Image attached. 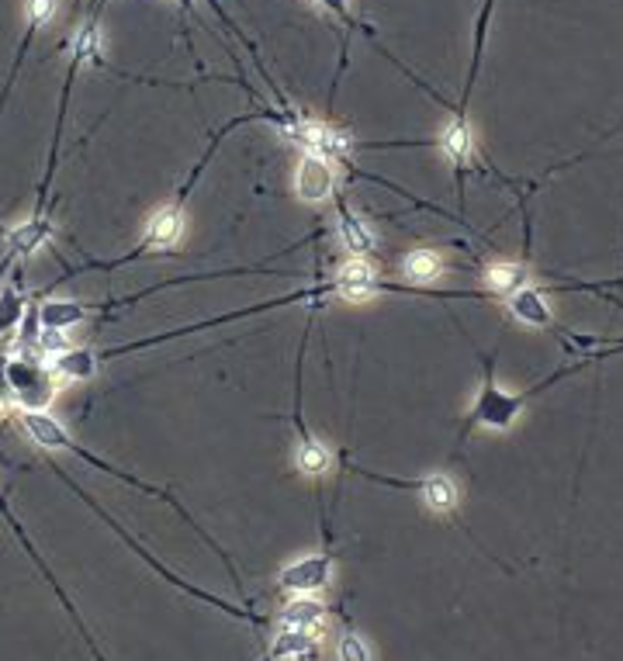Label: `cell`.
<instances>
[{"mask_svg":"<svg viewBox=\"0 0 623 661\" xmlns=\"http://www.w3.org/2000/svg\"><path fill=\"white\" fill-rule=\"evenodd\" d=\"M25 315H28V305H25V298H21L18 291L14 288L0 291V336H11L14 329L25 322Z\"/></svg>","mask_w":623,"mask_h":661,"instance_id":"cell-19","label":"cell"},{"mask_svg":"<svg viewBox=\"0 0 623 661\" xmlns=\"http://www.w3.org/2000/svg\"><path fill=\"white\" fill-rule=\"evenodd\" d=\"M11 398V388H7V357L0 353V402Z\"/></svg>","mask_w":623,"mask_h":661,"instance_id":"cell-26","label":"cell"},{"mask_svg":"<svg viewBox=\"0 0 623 661\" xmlns=\"http://www.w3.org/2000/svg\"><path fill=\"white\" fill-rule=\"evenodd\" d=\"M523 405H527V395H509L506 388H499L492 381V374L485 378L482 392H478V402L471 405V423L485 426V430H509V426L520 419Z\"/></svg>","mask_w":623,"mask_h":661,"instance_id":"cell-2","label":"cell"},{"mask_svg":"<svg viewBox=\"0 0 623 661\" xmlns=\"http://www.w3.org/2000/svg\"><path fill=\"white\" fill-rule=\"evenodd\" d=\"M322 623H326V610L309 596L291 599V603L281 610V630H298V634L315 637L322 630Z\"/></svg>","mask_w":623,"mask_h":661,"instance_id":"cell-8","label":"cell"},{"mask_svg":"<svg viewBox=\"0 0 623 661\" xmlns=\"http://www.w3.org/2000/svg\"><path fill=\"white\" fill-rule=\"evenodd\" d=\"M527 270H523L520 264H495L485 270V284H489L492 295H513V291L527 288Z\"/></svg>","mask_w":623,"mask_h":661,"instance_id":"cell-16","label":"cell"},{"mask_svg":"<svg viewBox=\"0 0 623 661\" xmlns=\"http://www.w3.org/2000/svg\"><path fill=\"white\" fill-rule=\"evenodd\" d=\"M509 315L523 326H534V329H547L554 326V312H551V302H547L544 291L537 288H520L509 295Z\"/></svg>","mask_w":623,"mask_h":661,"instance_id":"cell-6","label":"cell"},{"mask_svg":"<svg viewBox=\"0 0 623 661\" xmlns=\"http://www.w3.org/2000/svg\"><path fill=\"white\" fill-rule=\"evenodd\" d=\"M340 661H371V648H367L364 637L357 634L340 637Z\"/></svg>","mask_w":623,"mask_h":661,"instance_id":"cell-23","label":"cell"},{"mask_svg":"<svg viewBox=\"0 0 623 661\" xmlns=\"http://www.w3.org/2000/svg\"><path fill=\"white\" fill-rule=\"evenodd\" d=\"M333 187H336L333 160H326V156H315V153H305L302 163H298V170H295L298 198L309 201V205H319V201H326L329 194H333Z\"/></svg>","mask_w":623,"mask_h":661,"instance_id":"cell-3","label":"cell"},{"mask_svg":"<svg viewBox=\"0 0 623 661\" xmlns=\"http://www.w3.org/2000/svg\"><path fill=\"white\" fill-rule=\"evenodd\" d=\"M42 357H56V353L70 350V340H66V329H39V340H35Z\"/></svg>","mask_w":623,"mask_h":661,"instance_id":"cell-22","label":"cell"},{"mask_svg":"<svg viewBox=\"0 0 623 661\" xmlns=\"http://www.w3.org/2000/svg\"><path fill=\"white\" fill-rule=\"evenodd\" d=\"M84 319H87V305L70 302V298H49V302H42V309H39L42 329H70Z\"/></svg>","mask_w":623,"mask_h":661,"instance_id":"cell-12","label":"cell"},{"mask_svg":"<svg viewBox=\"0 0 623 661\" xmlns=\"http://www.w3.org/2000/svg\"><path fill=\"white\" fill-rule=\"evenodd\" d=\"M340 236L354 257L364 260L367 253H374V232L367 229V222H360L357 215H350V212L340 215Z\"/></svg>","mask_w":623,"mask_h":661,"instance_id":"cell-17","label":"cell"},{"mask_svg":"<svg viewBox=\"0 0 623 661\" xmlns=\"http://www.w3.org/2000/svg\"><path fill=\"white\" fill-rule=\"evenodd\" d=\"M21 426L35 437V443L45 450H77L66 433V426L56 416H49V409H21Z\"/></svg>","mask_w":623,"mask_h":661,"instance_id":"cell-5","label":"cell"},{"mask_svg":"<svg viewBox=\"0 0 623 661\" xmlns=\"http://www.w3.org/2000/svg\"><path fill=\"white\" fill-rule=\"evenodd\" d=\"M444 274V257L437 250H409L402 257V277L416 284H430Z\"/></svg>","mask_w":623,"mask_h":661,"instance_id":"cell-14","label":"cell"},{"mask_svg":"<svg viewBox=\"0 0 623 661\" xmlns=\"http://www.w3.org/2000/svg\"><path fill=\"white\" fill-rule=\"evenodd\" d=\"M312 641H315L312 634H298V630H281V637H277V644H274V655H281V658H298V655H305V651L312 648Z\"/></svg>","mask_w":623,"mask_h":661,"instance_id":"cell-20","label":"cell"},{"mask_svg":"<svg viewBox=\"0 0 623 661\" xmlns=\"http://www.w3.org/2000/svg\"><path fill=\"white\" fill-rule=\"evenodd\" d=\"M97 42H101V35H97V25L90 21V25L77 32V39H73V63H90L97 56Z\"/></svg>","mask_w":623,"mask_h":661,"instance_id":"cell-21","label":"cell"},{"mask_svg":"<svg viewBox=\"0 0 623 661\" xmlns=\"http://www.w3.org/2000/svg\"><path fill=\"white\" fill-rule=\"evenodd\" d=\"M329 578H333V561L322 558V554H312V558H298L291 561L281 572V585L298 596H312V592L326 589Z\"/></svg>","mask_w":623,"mask_h":661,"instance_id":"cell-4","label":"cell"},{"mask_svg":"<svg viewBox=\"0 0 623 661\" xmlns=\"http://www.w3.org/2000/svg\"><path fill=\"white\" fill-rule=\"evenodd\" d=\"M419 495H423V502L433 513H450V509L457 506V499H461L457 482L450 475H426L423 482H419Z\"/></svg>","mask_w":623,"mask_h":661,"instance_id":"cell-13","label":"cell"},{"mask_svg":"<svg viewBox=\"0 0 623 661\" xmlns=\"http://www.w3.org/2000/svg\"><path fill=\"white\" fill-rule=\"evenodd\" d=\"M336 291H340L343 298H350V302H367V298L378 291V274H374V267L367 264V260L354 257L340 267V274H336Z\"/></svg>","mask_w":623,"mask_h":661,"instance_id":"cell-7","label":"cell"},{"mask_svg":"<svg viewBox=\"0 0 623 661\" xmlns=\"http://www.w3.org/2000/svg\"><path fill=\"white\" fill-rule=\"evenodd\" d=\"M315 4L326 7V11H333L336 18L347 21V25H354V21H350V0H315Z\"/></svg>","mask_w":623,"mask_h":661,"instance_id":"cell-25","label":"cell"},{"mask_svg":"<svg viewBox=\"0 0 623 661\" xmlns=\"http://www.w3.org/2000/svg\"><path fill=\"white\" fill-rule=\"evenodd\" d=\"M52 14H56V0H28V25L32 28L49 25Z\"/></svg>","mask_w":623,"mask_h":661,"instance_id":"cell-24","label":"cell"},{"mask_svg":"<svg viewBox=\"0 0 623 661\" xmlns=\"http://www.w3.org/2000/svg\"><path fill=\"white\" fill-rule=\"evenodd\" d=\"M52 222L49 219H32L25 225H18V229H11V236H7V246H11L14 253H21V257H28V253L42 250L45 243L52 239Z\"/></svg>","mask_w":623,"mask_h":661,"instance_id":"cell-15","label":"cell"},{"mask_svg":"<svg viewBox=\"0 0 623 661\" xmlns=\"http://www.w3.org/2000/svg\"><path fill=\"white\" fill-rule=\"evenodd\" d=\"M295 464H298V471H305V475H322V471H329V464H333V454H329L319 440L305 437L295 450Z\"/></svg>","mask_w":623,"mask_h":661,"instance_id":"cell-18","label":"cell"},{"mask_svg":"<svg viewBox=\"0 0 623 661\" xmlns=\"http://www.w3.org/2000/svg\"><path fill=\"white\" fill-rule=\"evenodd\" d=\"M49 360H52V371L66 381H90L97 374V357L84 347H70Z\"/></svg>","mask_w":623,"mask_h":661,"instance_id":"cell-10","label":"cell"},{"mask_svg":"<svg viewBox=\"0 0 623 661\" xmlns=\"http://www.w3.org/2000/svg\"><path fill=\"white\" fill-rule=\"evenodd\" d=\"M184 236V215L177 208H160L146 222V246H177Z\"/></svg>","mask_w":623,"mask_h":661,"instance_id":"cell-11","label":"cell"},{"mask_svg":"<svg viewBox=\"0 0 623 661\" xmlns=\"http://www.w3.org/2000/svg\"><path fill=\"white\" fill-rule=\"evenodd\" d=\"M7 388H11V402L18 409H49L56 398V371L42 353H14L7 357Z\"/></svg>","mask_w":623,"mask_h":661,"instance_id":"cell-1","label":"cell"},{"mask_svg":"<svg viewBox=\"0 0 623 661\" xmlns=\"http://www.w3.org/2000/svg\"><path fill=\"white\" fill-rule=\"evenodd\" d=\"M440 149H444V156L454 167H468V163L475 160V135H471V125L464 122V115H457L444 129V135H440Z\"/></svg>","mask_w":623,"mask_h":661,"instance_id":"cell-9","label":"cell"}]
</instances>
